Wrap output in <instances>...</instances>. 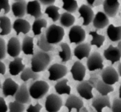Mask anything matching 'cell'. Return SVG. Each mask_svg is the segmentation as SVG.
<instances>
[{
    "label": "cell",
    "instance_id": "36",
    "mask_svg": "<svg viewBox=\"0 0 121 112\" xmlns=\"http://www.w3.org/2000/svg\"><path fill=\"white\" fill-rule=\"evenodd\" d=\"M89 35L92 37V39L91 41V46H96L97 48H99L104 44L105 40V37L104 35H100L96 31H91Z\"/></svg>",
    "mask_w": 121,
    "mask_h": 112
},
{
    "label": "cell",
    "instance_id": "42",
    "mask_svg": "<svg viewBox=\"0 0 121 112\" xmlns=\"http://www.w3.org/2000/svg\"><path fill=\"white\" fill-rule=\"evenodd\" d=\"M99 80V76L97 75L96 73H93V74H91L89 79L87 81L93 88H95L97 83Z\"/></svg>",
    "mask_w": 121,
    "mask_h": 112
},
{
    "label": "cell",
    "instance_id": "3",
    "mask_svg": "<svg viewBox=\"0 0 121 112\" xmlns=\"http://www.w3.org/2000/svg\"><path fill=\"white\" fill-rule=\"evenodd\" d=\"M65 35L63 28L55 24H52L45 32V37L47 42L50 44H57L62 41Z\"/></svg>",
    "mask_w": 121,
    "mask_h": 112
},
{
    "label": "cell",
    "instance_id": "44",
    "mask_svg": "<svg viewBox=\"0 0 121 112\" xmlns=\"http://www.w3.org/2000/svg\"><path fill=\"white\" fill-rule=\"evenodd\" d=\"M8 108V107L4 99L2 97H0V112H7Z\"/></svg>",
    "mask_w": 121,
    "mask_h": 112
},
{
    "label": "cell",
    "instance_id": "15",
    "mask_svg": "<svg viewBox=\"0 0 121 112\" xmlns=\"http://www.w3.org/2000/svg\"><path fill=\"white\" fill-rule=\"evenodd\" d=\"M19 87L17 83L10 78L5 79L2 86V93L5 97L14 96L18 90Z\"/></svg>",
    "mask_w": 121,
    "mask_h": 112
},
{
    "label": "cell",
    "instance_id": "24",
    "mask_svg": "<svg viewBox=\"0 0 121 112\" xmlns=\"http://www.w3.org/2000/svg\"><path fill=\"white\" fill-rule=\"evenodd\" d=\"M25 68V65L22 63V58L17 57L9 64V72L13 76L18 75Z\"/></svg>",
    "mask_w": 121,
    "mask_h": 112
},
{
    "label": "cell",
    "instance_id": "11",
    "mask_svg": "<svg viewBox=\"0 0 121 112\" xmlns=\"http://www.w3.org/2000/svg\"><path fill=\"white\" fill-rule=\"evenodd\" d=\"M93 87L91 86L87 80H83L78 84L76 87L77 91L81 97L85 100H91L93 99L92 90Z\"/></svg>",
    "mask_w": 121,
    "mask_h": 112
},
{
    "label": "cell",
    "instance_id": "38",
    "mask_svg": "<svg viewBox=\"0 0 121 112\" xmlns=\"http://www.w3.org/2000/svg\"><path fill=\"white\" fill-rule=\"evenodd\" d=\"M8 108L9 112H24L25 110V106L23 104L14 101L9 103Z\"/></svg>",
    "mask_w": 121,
    "mask_h": 112
},
{
    "label": "cell",
    "instance_id": "49",
    "mask_svg": "<svg viewBox=\"0 0 121 112\" xmlns=\"http://www.w3.org/2000/svg\"><path fill=\"white\" fill-rule=\"evenodd\" d=\"M79 112H89V111L87 110V108L85 107H83L82 108V109L79 111Z\"/></svg>",
    "mask_w": 121,
    "mask_h": 112
},
{
    "label": "cell",
    "instance_id": "52",
    "mask_svg": "<svg viewBox=\"0 0 121 112\" xmlns=\"http://www.w3.org/2000/svg\"><path fill=\"white\" fill-rule=\"evenodd\" d=\"M1 88V82H0V88Z\"/></svg>",
    "mask_w": 121,
    "mask_h": 112
},
{
    "label": "cell",
    "instance_id": "10",
    "mask_svg": "<svg viewBox=\"0 0 121 112\" xmlns=\"http://www.w3.org/2000/svg\"><path fill=\"white\" fill-rule=\"evenodd\" d=\"M7 53L13 58L18 57L21 51V46L20 41L17 37H11L6 46Z\"/></svg>",
    "mask_w": 121,
    "mask_h": 112
},
{
    "label": "cell",
    "instance_id": "14",
    "mask_svg": "<svg viewBox=\"0 0 121 112\" xmlns=\"http://www.w3.org/2000/svg\"><path fill=\"white\" fill-rule=\"evenodd\" d=\"M65 106L67 108L68 112H72L73 108L76 109V112H79L83 107V101L77 95L70 94L66 100Z\"/></svg>",
    "mask_w": 121,
    "mask_h": 112
},
{
    "label": "cell",
    "instance_id": "40",
    "mask_svg": "<svg viewBox=\"0 0 121 112\" xmlns=\"http://www.w3.org/2000/svg\"><path fill=\"white\" fill-rule=\"evenodd\" d=\"M6 44L5 41L2 38L0 37V60L4 59L6 57Z\"/></svg>",
    "mask_w": 121,
    "mask_h": 112
},
{
    "label": "cell",
    "instance_id": "4",
    "mask_svg": "<svg viewBox=\"0 0 121 112\" xmlns=\"http://www.w3.org/2000/svg\"><path fill=\"white\" fill-rule=\"evenodd\" d=\"M48 71L49 73V80L55 81L66 76L68 73V70L65 65L55 63L48 68Z\"/></svg>",
    "mask_w": 121,
    "mask_h": 112
},
{
    "label": "cell",
    "instance_id": "9",
    "mask_svg": "<svg viewBox=\"0 0 121 112\" xmlns=\"http://www.w3.org/2000/svg\"><path fill=\"white\" fill-rule=\"evenodd\" d=\"M92 107L96 112H102L105 107L111 108V104L108 95L103 96L98 95L92 99Z\"/></svg>",
    "mask_w": 121,
    "mask_h": 112
},
{
    "label": "cell",
    "instance_id": "12",
    "mask_svg": "<svg viewBox=\"0 0 121 112\" xmlns=\"http://www.w3.org/2000/svg\"><path fill=\"white\" fill-rule=\"evenodd\" d=\"M70 73L73 80L75 81H83L86 75V67L80 61H77L74 62L70 70Z\"/></svg>",
    "mask_w": 121,
    "mask_h": 112
},
{
    "label": "cell",
    "instance_id": "34",
    "mask_svg": "<svg viewBox=\"0 0 121 112\" xmlns=\"http://www.w3.org/2000/svg\"><path fill=\"white\" fill-rule=\"evenodd\" d=\"M20 78L22 81L26 82L30 79L33 80H37L40 78V75L38 73H34L31 68L27 67L25 68L21 72Z\"/></svg>",
    "mask_w": 121,
    "mask_h": 112
},
{
    "label": "cell",
    "instance_id": "22",
    "mask_svg": "<svg viewBox=\"0 0 121 112\" xmlns=\"http://www.w3.org/2000/svg\"><path fill=\"white\" fill-rule=\"evenodd\" d=\"M93 27L97 29H104L109 24V20L107 15L102 11L97 12L93 20Z\"/></svg>",
    "mask_w": 121,
    "mask_h": 112
},
{
    "label": "cell",
    "instance_id": "50",
    "mask_svg": "<svg viewBox=\"0 0 121 112\" xmlns=\"http://www.w3.org/2000/svg\"><path fill=\"white\" fill-rule=\"evenodd\" d=\"M117 48H118V50H119V51H120V53L121 54V41H119V43H118V47H117Z\"/></svg>",
    "mask_w": 121,
    "mask_h": 112
},
{
    "label": "cell",
    "instance_id": "39",
    "mask_svg": "<svg viewBox=\"0 0 121 112\" xmlns=\"http://www.w3.org/2000/svg\"><path fill=\"white\" fill-rule=\"evenodd\" d=\"M111 108L112 112H121V99H115Z\"/></svg>",
    "mask_w": 121,
    "mask_h": 112
},
{
    "label": "cell",
    "instance_id": "17",
    "mask_svg": "<svg viewBox=\"0 0 121 112\" xmlns=\"http://www.w3.org/2000/svg\"><path fill=\"white\" fill-rule=\"evenodd\" d=\"M15 101L21 104H28L31 102V97L26 83H23L19 87L18 90L15 94Z\"/></svg>",
    "mask_w": 121,
    "mask_h": 112
},
{
    "label": "cell",
    "instance_id": "51",
    "mask_svg": "<svg viewBox=\"0 0 121 112\" xmlns=\"http://www.w3.org/2000/svg\"><path fill=\"white\" fill-rule=\"evenodd\" d=\"M119 97L120 99H121V85L119 88Z\"/></svg>",
    "mask_w": 121,
    "mask_h": 112
},
{
    "label": "cell",
    "instance_id": "33",
    "mask_svg": "<svg viewBox=\"0 0 121 112\" xmlns=\"http://www.w3.org/2000/svg\"><path fill=\"white\" fill-rule=\"evenodd\" d=\"M95 88L100 93V95H103V96L108 95L109 93L113 91L114 90V88L112 87V86L106 84L105 83L103 82L102 80H99L98 81Z\"/></svg>",
    "mask_w": 121,
    "mask_h": 112
},
{
    "label": "cell",
    "instance_id": "47",
    "mask_svg": "<svg viewBox=\"0 0 121 112\" xmlns=\"http://www.w3.org/2000/svg\"><path fill=\"white\" fill-rule=\"evenodd\" d=\"M6 71V67L5 65L0 61V74L1 75H4Z\"/></svg>",
    "mask_w": 121,
    "mask_h": 112
},
{
    "label": "cell",
    "instance_id": "27",
    "mask_svg": "<svg viewBox=\"0 0 121 112\" xmlns=\"http://www.w3.org/2000/svg\"><path fill=\"white\" fill-rule=\"evenodd\" d=\"M34 38L30 36H26L22 40L21 51L26 55L34 54Z\"/></svg>",
    "mask_w": 121,
    "mask_h": 112
},
{
    "label": "cell",
    "instance_id": "28",
    "mask_svg": "<svg viewBox=\"0 0 121 112\" xmlns=\"http://www.w3.org/2000/svg\"><path fill=\"white\" fill-rule=\"evenodd\" d=\"M61 51H59V55L61 60V62H66L70 60L72 58L71 49L68 44L61 42L60 44Z\"/></svg>",
    "mask_w": 121,
    "mask_h": 112
},
{
    "label": "cell",
    "instance_id": "25",
    "mask_svg": "<svg viewBox=\"0 0 121 112\" xmlns=\"http://www.w3.org/2000/svg\"><path fill=\"white\" fill-rule=\"evenodd\" d=\"M106 34L109 39L113 42L121 41V26L115 27L113 24H110L108 27Z\"/></svg>",
    "mask_w": 121,
    "mask_h": 112
},
{
    "label": "cell",
    "instance_id": "13",
    "mask_svg": "<svg viewBox=\"0 0 121 112\" xmlns=\"http://www.w3.org/2000/svg\"><path fill=\"white\" fill-rule=\"evenodd\" d=\"M78 12L80 14V18H83V25H88L93 21L95 17L94 12L87 5L83 4L80 6L78 9Z\"/></svg>",
    "mask_w": 121,
    "mask_h": 112
},
{
    "label": "cell",
    "instance_id": "45",
    "mask_svg": "<svg viewBox=\"0 0 121 112\" xmlns=\"http://www.w3.org/2000/svg\"><path fill=\"white\" fill-rule=\"evenodd\" d=\"M87 2V6H89V7H91V8H93V7H97V6H99L100 5L102 4L104 1H98V0H92V1H86Z\"/></svg>",
    "mask_w": 121,
    "mask_h": 112
},
{
    "label": "cell",
    "instance_id": "26",
    "mask_svg": "<svg viewBox=\"0 0 121 112\" xmlns=\"http://www.w3.org/2000/svg\"><path fill=\"white\" fill-rule=\"evenodd\" d=\"M68 80L63 79L58 81L54 86L56 92L59 95L67 94L69 95L71 93V87L67 84Z\"/></svg>",
    "mask_w": 121,
    "mask_h": 112
},
{
    "label": "cell",
    "instance_id": "29",
    "mask_svg": "<svg viewBox=\"0 0 121 112\" xmlns=\"http://www.w3.org/2000/svg\"><path fill=\"white\" fill-rule=\"evenodd\" d=\"M0 35H8L11 32V22L9 18L6 16L0 17Z\"/></svg>",
    "mask_w": 121,
    "mask_h": 112
},
{
    "label": "cell",
    "instance_id": "8",
    "mask_svg": "<svg viewBox=\"0 0 121 112\" xmlns=\"http://www.w3.org/2000/svg\"><path fill=\"white\" fill-rule=\"evenodd\" d=\"M100 75L102 81L106 84L112 86L119 81V74L112 66H108L103 69Z\"/></svg>",
    "mask_w": 121,
    "mask_h": 112
},
{
    "label": "cell",
    "instance_id": "46",
    "mask_svg": "<svg viewBox=\"0 0 121 112\" xmlns=\"http://www.w3.org/2000/svg\"><path fill=\"white\" fill-rule=\"evenodd\" d=\"M40 4H42L43 5H53V4L55 2L54 0H41L39 1Z\"/></svg>",
    "mask_w": 121,
    "mask_h": 112
},
{
    "label": "cell",
    "instance_id": "35",
    "mask_svg": "<svg viewBox=\"0 0 121 112\" xmlns=\"http://www.w3.org/2000/svg\"><path fill=\"white\" fill-rule=\"evenodd\" d=\"M60 8L59 7L54 5H50L45 9L44 13L48 15V17L52 20L53 22L58 21L60 17V14L59 12Z\"/></svg>",
    "mask_w": 121,
    "mask_h": 112
},
{
    "label": "cell",
    "instance_id": "2",
    "mask_svg": "<svg viewBox=\"0 0 121 112\" xmlns=\"http://www.w3.org/2000/svg\"><path fill=\"white\" fill-rule=\"evenodd\" d=\"M49 85L47 82L37 80L33 83L28 88L30 95L35 100H39L44 97L49 90Z\"/></svg>",
    "mask_w": 121,
    "mask_h": 112
},
{
    "label": "cell",
    "instance_id": "41",
    "mask_svg": "<svg viewBox=\"0 0 121 112\" xmlns=\"http://www.w3.org/2000/svg\"><path fill=\"white\" fill-rule=\"evenodd\" d=\"M2 9L4 11V14H7L10 11V6L9 1L7 0H0V12Z\"/></svg>",
    "mask_w": 121,
    "mask_h": 112
},
{
    "label": "cell",
    "instance_id": "16",
    "mask_svg": "<svg viewBox=\"0 0 121 112\" xmlns=\"http://www.w3.org/2000/svg\"><path fill=\"white\" fill-rule=\"evenodd\" d=\"M119 6L120 4L118 1L106 0L103 2L104 13L108 17H115L118 13Z\"/></svg>",
    "mask_w": 121,
    "mask_h": 112
},
{
    "label": "cell",
    "instance_id": "21",
    "mask_svg": "<svg viewBox=\"0 0 121 112\" xmlns=\"http://www.w3.org/2000/svg\"><path fill=\"white\" fill-rule=\"evenodd\" d=\"M91 51V45L87 43H81L78 45L73 51L74 55L79 59L82 60L84 58H88Z\"/></svg>",
    "mask_w": 121,
    "mask_h": 112
},
{
    "label": "cell",
    "instance_id": "31",
    "mask_svg": "<svg viewBox=\"0 0 121 112\" xmlns=\"http://www.w3.org/2000/svg\"><path fill=\"white\" fill-rule=\"evenodd\" d=\"M47 25V21L44 18L35 19L32 25V30L34 35H39L41 34V29L46 28Z\"/></svg>",
    "mask_w": 121,
    "mask_h": 112
},
{
    "label": "cell",
    "instance_id": "48",
    "mask_svg": "<svg viewBox=\"0 0 121 112\" xmlns=\"http://www.w3.org/2000/svg\"><path fill=\"white\" fill-rule=\"evenodd\" d=\"M118 74L121 77V63H119L118 66Z\"/></svg>",
    "mask_w": 121,
    "mask_h": 112
},
{
    "label": "cell",
    "instance_id": "37",
    "mask_svg": "<svg viewBox=\"0 0 121 112\" xmlns=\"http://www.w3.org/2000/svg\"><path fill=\"white\" fill-rule=\"evenodd\" d=\"M63 4L62 8L64 10L66 11V12L71 13L75 12L78 8V4L76 1L74 0H69V1H62Z\"/></svg>",
    "mask_w": 121,
    "mask_h": 112
},
{
    "label": "cell",
    "instance_id": "30",
    "mask_svg": "<svg viewBox=\"0 0 121 112\" xmlns=\"http://www.w3.org/2000/svg\"><path fill=\"white\" fill-rule=\"evenodd\" d=\"M37 46L41 50V51L46 53H48L49 51H52L54 50L55 48L53 45L50 44L47 42L45 37V33H41L40 38L37 41Z\"/></svg>",
    "mask_w": 121,
    "mask_h": 112
},
{
    "label": "cell",
    "instance_id": "43",
    "mask_svg": "<svg viewBox=\"0 0 121 112\" xmlns=\"http://www.w3.org/2000/svg\"><path fill=\"white\" fill-rule=\"evenodd\" d=\"M43 107L39 103H37L35 106L30 104L27 109V112H40Z\"/></svg>",
    "mask_w": 121,
    "mask_h": 112
},
{
    "label": "cell",
    "instance_id": "23",
    "mask_svg": "<svg viewBox=\"0 0 121 112\" xmlns=\"http://www.w3.org/2000/svg\"><path fill=\"white\" fill-rule=\"evenodd\" d=\"M26 7L27 2L26 1H15L11 5V10L13 15L18 18H21L24 17L26 14Z\"/></svg>",
    "mask_w": 121,
    "mask_h": 112
},
{
    "label": "cell",
    "instance_id": "18",
    "mask_svg": "<svg viewBox=\"0 0 121 112\" xmlns=\"http://www.w3.org/2000/svg\"><path fill=\"white\" fill-rule=\"evenodd\" d=\"M26 14L30 15L35 19L40 18L43 16L40 4L39 1H29L27 4Z\"/></svg>",
    "mask_w": 121,
    "mask_h": 112
},
{
    "label": "cell",
    "instance_id": "32",
    "mask_svg": "<svg viewBox=\"0 0 121 112\" xmlns=\"http://www.w3.org/2000/svg\"><path fill=\"white\" fill-rule=\"evenodd\" d=\"M59 20L61 26L65 28H69L72 27L74 24L75 22V18L72 14L67 12H64L60 15Z\"/></svg>",
    "mask_w": 121,
    "mask_h": 112
},
{
    "label": "cell",
    "instance_id": "53",
    "mask_svg": "<svg viewBox=\"0 0 121 112\" xmlns=\"http://www.w3.org/2000/svg\"></svg>",
    "mask_w": 121,
    "mask_h": 112
},
{
    "label": "cell",
    "instance_id": "20",
    "mask_svg": "<svg viewBox=\"0 0 121 112\" xmlns=\"http://www.w3.org/2000/svg\"><path fill=\"white\" fill-rule=\"evenodd\" d=\"M13 28L16 33V35H18L20 33L27 34L31 30V27L27 20L22 18H18L14 22Z\"/></svg>",
    "mask_w": 121,
    "mask_h": 112
},
{
    "label": "cell",
    "instance_id": "1",
    "mask_svg": "<svg viewBox=\"0 0 121 112\" xmlns=\"http://www.w3.org/2000/svg\"><path fill=\"white\" fill-rule=\"evenodd\" d=\"M52 60V57L48 53L38 51L34 53L31 60V68L34 73L44 71Z\"/></svg>",
    "mask_w": 121,
    "mask_h": 112
},
{
    "label": "cell",
    "instance_id": "5",
    "mask_svg": "<svg viewBox=\"0 0 121 112\" xmlns=\"http://www.w3.org/2000/svg\"><path fill=\"white\" fill-rule=\"evenodd\" d=\"M63 106L62 99L58 95L51 94L45 101V109L47 112H58Z\"/></svg>",
    "mask_w": 121,
    "mask_h": 112
},
{
    "label": "cell",
    "instance_id": "6",
    "mask_svg": "<svg viewBox=\"0 0 121 112\" xmlns=\"http://www.w3.org/2000/svg\"><path fill=\"white\" fill-rule=\"evenodd\" d=\"M104 60L98 52H93L90 54L89 57L87 58L86 65L87 68L90 71H94L97 70H103L104 65L103 64Z\"/></svg>",
    "mask_w": 121,
    "mask_h": 112
},
{
    "label": "cell",
    "instance_id": "19",
    "mask_svg": "<svg viewBox=\"0 0 121 112\" xmlns=\"http://www.w3.org/2000/svg\"><path fill=\"white\" fill-rule=\"evenodd\" d=\"M104 56L106 60L111 61L112 64L119 61L121 58V54L118 48L113 47L112 45H110L108 48L104 51Z\"/></svg>",
    "mask_w": 121,
    "mask_h": 112
},
{
    "label": "cell",
    "instance_id": "7",
    "mask_svg": "<svg viewBox=\"0 0 121 112\" xmlns=\"http://www.w3.org/2000/svg\"><path fill=\"white\" fill-rule=\"evenodd\" d=\"M70 43L80 44L86 38V32L81 26L74 25L71 27L68 34Z\"/></svg>",
    "mask_w": 121,
    "mask_h": 112
}]
</instances>
